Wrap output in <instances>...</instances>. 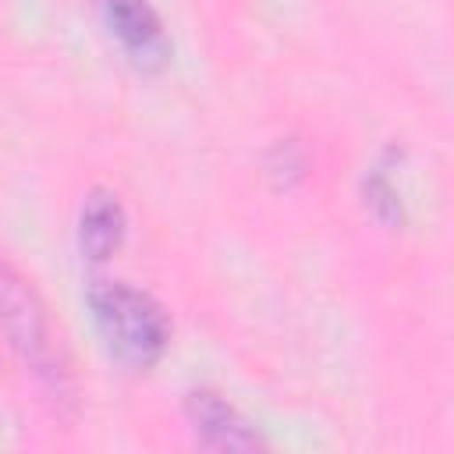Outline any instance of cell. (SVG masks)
<instances>
[{
    "instance_id": "cell-1",
    "label": "cell",
    "mask_w": 454,
    "mask_h": 454,
    "mask_svg": "<svg viewBox=\"0 0 454 454\" xmlns=\"http://www.w3.org/2000/svg\"><path fill=\"white\" fill-rule=\"evenodd\" d=\"M92 323L106 344V351L128 369H153L170 348V319L163 305L124 284V280H92L89 291Z\"/></svg>"
},
{
    "instance_id": "cell-2",
    "label": "cell",
    "mask_w": 454,
    "mask_h": 454,
    "mask_svg": "<svg viewBox=\"0 0 454 454\" xmlns=\"http://www.w3.org/2000/svg\"><path fill=\"white\" fill-rule=\"evenodd\" d=\"M0 319L14 351L35 372V380L53 394V401H74L71 362L50 323V312L35 294V287L11 266H0Z\"/></svg>"
},
{
    "instance_id": "cell-3",
    "label": "cell",
    "mask_w": 454,
    "mask_h": 454,
    "mask_svg": "<svg viewBox=\"0 0 454 454\" xmlns=\"http://www.w3.org/2000/svg\"><path fill=\"white\" fill-rule=\"evenodd\" d=\"M99 11L135 67L160 71L170 60V35L149 0H99Z\"/></svg>"
},
{
    "instance_id": "cell-4",
    "label": "cell",
    "mask_w": 454,
    "mask_h": 454,
    "mask_svg": "<svg viewBox=\"0 0 454 454\" xmlns=\"http://www.w3.org/2000/svg\"><path fill=\"white\" fill-rule=\"evenodd\" d=\"M184 411H188L195 436L206 447H216V450H259V447H266L255 422L245 419L223 394H216L209 387L188 390Z\"/></svg>"
},
{
    "instance_id": "cell-5",
    "label": "cell",
    "mask_w": 454,
    "mask_h": 454,
    "mask_svg": "<svg viewBox=\"0 0 454 454\" xmlns=\"http://www.w3.org/2000/svg\"><path fill=\"white\" fill-rule=\"evenodd\" d=\"M124 231H128V216H124V206L114 192H89L85 202H82V213H78V248L89 262H106L121 241H124Z\"/></svg>"
},
{
    "instance_id": "cell-6",
    "label": "cell",
    "mask_w": 454,
    "mask_h": 454,
    "mask_svg": "<svg viewBox=\"0 0 454 454\" xmlns=\"http://www.w3.org/2000/svg\"><path fill=\"white\" fill-rule=\"evenodd\" d=\"M369 202H372V209H376L380 220H401L397 192H394V184L383 177V170H376V174L369 177Z\"/></svg>"
}]
</instances>
